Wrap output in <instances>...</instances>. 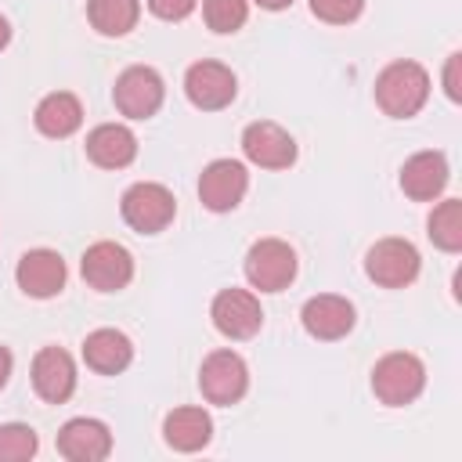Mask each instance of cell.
<instances>
[{
    "label": "cell",
    "mask_w": 462,
    "mask_h": 462,
    "mask_svg": "<svg viewBox=\"0 0 462 462\" xmlns=\"http://www.w3.org/2000/svg\"><path fill=\"white\" fill-rule=\"evenodd\" d=\"M430 97V76L419 61H393L375 76V105L393 119H411Z\"/></svg>",
    "instance_id": "1"
},
{
    "label": "cell",
    "mask_w": 462,
    "mask_h": 462,
    "mask_svg": "<svg viewBox=\"0 0 462 462\" xmlns=\"http://www.w3.org/2000/svg\"><path fill=\"white\" fill-rule=\"evenodd\" d=\"M426 386V368L415 354L408 350H393L386 357L375 361L372 368V393L386 404V408H404L411 404Z\"/></svg>",
    "instance_id": "2"
},
{
    "label": "cell",
    "mask_w": 462,
    "mask_h": 462,
    "mask_svg": "<svg viewBox=\"0 0 462 462\" xmlns=\"http://www.w3.org/2000/svg\"><path fill=\"white\" fill-rule=\"evenodd\" d=\"M119 209H123V220H126L134 231H141V235H159V231H166V227L173 224V217H177V199H173L170 188H162V184H155V180H141V184H134V188L123 191Z\"/></svg>",
    "instance_id": "3"
},
{
    "label": "cell",
    "mask_w": 462,
    "mask_h": 462,
    "mask_svg": "<svg viewBox=\"0 0 462 462\" xmlns=\"http://www.w3.org/2000/svg\"><path fill=\"white\" fill-rule=\"evenodd\" d=\"M245 278L260 292H282L296 278V253L282 238H260L245 253Z\"/></svg>",
    "instance_id": "4"
},
{
    "label": "cell",
    "mask_w": 462,
    "mask_h": 462,
    "mask_svg": "<svg viewBox=\"0 0 462 462\" xmlns=\"http://www.w3.org/2000/svg\"><path fill=\"white\" fill-rule=\"evenodd\" d=\"M365 271L383 289H404L419 278V249L408 238H379L365 256Z\"/></svg>",
    "instance_id": "5"
},
{
    "label": "cell",
    "mask_w": 462,
    "mask_h": 462,
    "mask_svg": "<svg viewBox=\"0 0 462 462\" xmlns=\"http://www.w3.org/2000/svg\"><path fill=\"white\" fill-rule=\"evenodd\" d=\"M199 390L209 404H235L249 390V368L235 350H213L199 368Z\"/></svg>",
    "instance_id": "6"
},
{
    "label": "cell",
    "mask_w": 462,
    "mask_h": 462,
    "mask_svg": "<svg viewBox=\"0 0 462 462\" xmlns=\"http://www.w3.org/2000/svg\"><path fill=\"white\" fill-rule=\"evenodd\" d=\"M162 94H166L162 76L152 65H130L116 79V87H112V101H116V108L126 119H148V116H155L159 105H162Z\"/></svg>",
    "instance_id": "7"
},
{
    "label": "cell",
    "mask_w": 462,
    "mask_h": 462,
    "mask_svg": "<svg viewBox=\"0 0 462 462\" xmlns=\"http://www.w3.org/2000/svg\"><path fill=\"white\" fill-rule=\"evenodd\" d=\"M249 188V173L238 159H213L199 177V199L209 213H231Z\"/></svg>",
    "instance_id": "8"
},
{
    "label": "cell",
    "mask_w": 462,
    "mask_h": 462,
    "mask_svg": "<svg viewBox=\"0 0 462 462\" xmlns=\"http://www.w3.org/2000/svg\"><path fill=\"white\" fill-rule=\"evenodd\" d=\"M79 271H83V282L90 289H97V292H119L134 278V256L119 242H94L83 253Z\"/></svg>",
    "instance_id": "9"
},
{
    "label": "cell",
    "mask_w": 462,
    "mask_h": 462,
    "mask_svg": "<svg viewBox=\"0 0 462 462\" xmlns=\"http://www.w3.org/2000/svg\"><path fill=\"white\" fill-rule=\"evenodd\" d=\"M242 152L260 170H289L296 162V141L289 130H282L271 119L249 123L242 134Z\"/></svg>",
    "instance_id": "10"
},
{
    "label": "cell",
    "mask_w": 462,
    "mask_h": 462,
    "mask_svg": "<svg viewBox=\"0 0 462 462\" xmlns=\"http://www.w3.org/2000/svg\"><path fill=\"white\" fill-rule=\"evenodd\" d=\"M209 318L217 325L220 336L227 339H253L263 325V310H260V300L245 289H224L217 292L213 307H209Z\"/></svg>",
    "instance_id": "11"
},
{
    "label": "cell",
    "mask_w": 462,
    "mask_h": 462,
    "mask_svg": "<svg viewBox=\"0 0 462 462\" xmlns=\"http://www.w3.org/2000/svg\"><path fill=\"white\" fill-rule=\"evenodd\" d=\"M235 72L220 61H195L188 72H184V94L195 108L202 112H217V108H227L235 101Z\"/></svg>",
    "instance_id": "12"
},
{
    "label": "cell",
    "mask_w": 462,
    "mask_h": 462,
    "mask_svg": "<svg viewBox=\"0 0 462 462\" xmlns=\"http://www.w3.org/2000/svg\"><path fill=\"white\" fill-rule=\"evenodd\" d=\"M14 282L25 296L51 300L65 289V260L54 249H29L14 267Z\"/></svg>",
    "instance_id": "13"
},
{
    "label": "cell",
    "mask_w": 462,
    "mask_h": 462,
    "mask_svg": "<svg viewBox=\"0 0 462 462\" xmlns=\"http://www.w3.org/2000/svg\"><path fill=\"white\" fill-rule=\"evenodd\" d=\"M32 390L47 404H65L76 390V365L61 346H43L32 357Z\"/></svg>",
    "instance_id": "14"
},
{
    "label": "cell",
    "mask_w": 462,
    "mask_h": 462,
    "mask_svg": "<svg viewBox=\"0 0 462 462\" xmlns=\"http://www.w3.org/2000/svg\"><path fill=\"white\" fill-rule=\"evenodd\" d=\"M300 321L314 339H343L354 328V303L346 296L321 292V296H310L303 303Z\"/></svg>",
    "instance_id": "15"
},
{
    "label": "cell",
    "mask_w": 462,
    "mask_h": 462,
    "mask_svg": "<svg viewBox=\"0 0 462 462\" xmlns=\"http://www.w3.org/2000/svg\"><path fill=\"white\" fill-rule=\"evenodd\" d=\"M112 451V433L101 419H69L58 433V455L69 462H101Z\"/></svg>",
    "instance_id": "16"
},
{
    "label": "cell",
    "mask_w": 462,
    "mask_h": 462,
    "mask_svg": "<svg viewBox=\"0 0 462 462\" xmlns=\"http://www.w3.org/2000/svg\"><path fill=\"white\" fill-rule=\"evenodd\" d=\"M87 155L101 170H123L137 159V137L123 123H101L87 134Z\"/></svg>",
    "instance_id": "17"
},
{
    "label": "cell",
    "mask_w": 462,
    "mask_h": 462,
    "mask_svg": "<svg viewBox=\"0 0 462 462\" xmlns=\"http://www.w3.org/2000/svg\"><path fill=\"white\" fill-rule=\"evenodd\" d=\"M448 184V159L444 152H415L401 166V191L415 202H430Z\"/></svg>",
    "instance_id": "18"
},
{
    "label": "cell",
    "mask_w": 462,
    "mask_h": 462,
    "mask_svg": "<svg viewBox=\"0 0 462 462\" xmlns=\"http://www.w3.org/2000/svg\"><path fill=\"white\" fill-rule=\"evenodd\" d=\"M83 361L97 375H119L134 361V343L119 328H97L83 339Z\"/></svg>",
    "instance_id": "19"
},
{
    "label": "cell",
    "mask_w": 462,
    "mask_h": 462,
    "mask_svg": "<svg viewBox=\"0 0 462 462\" xmlns=\"http://www.w3.org/2000/svg\"><path fill=\"white\" fill-rule=\"evenodd\" d=\"M32 123H36V130H40L43 137H72V134L79 130V123H83V105H79L76 94L54 90V94H47V97L36 105Z\"/></svg>",
    "instance_id": "20"
},
{
    "label": "cell",
    "mask_w": 462,
    "mask_h": 462,
    "mask_svg": "<svg viewBox=\"0 0 462 462\" xmlns=\"http://www.w3.org/2000/svg\"><path fill=\"white\" fill-rule=\"evenodd\" d=\"M162 437L173 451H199L213 437V419L202 408H173L162 422Z\"/></svg>",
    "instance_id": "21"
},
{
    "label": "cell",
    "mask_w": 462,
    "mask_h": 462,
    "mask_svg": "<svg viewBox=\"0 0 462 462\" xmlns=\"http://www.w3.org/2000/svg\"><path fill=\"white\" fill-rule=\"evenodd\" d=\"M87 18L101 36H126L141 18V0H87Z\"/></svg>",
    "instance_id": "22"
},
{
    "label": "cell",
    "mask_w": 462,
    "mask_h": 462,
    "mask_svg": "<svg viewBox=\"0 0 462 462\" xmlns=\"http://www.w3.org/2000/svg\"><path fill=\"white\" fill-rule=\"evenodd\" d=\"M430 238L444 253H458L462 249V202L458 199H444L430 213Z\"/></svg>",
    "instance_id": "23"
},
{
    "label": "cell",
    "mask_w": 462,
    "mask_h": 462,
    "mask_svg": "<svg viewBox=\"0 0 462 462\" xmlns=\"http://www.w3.org/2000/svg\"><path fill=\"white\" fill-rule=\"evenodd\" d=\"M40 448L36 430L25 422H4L0 426V462H25Z\"/></svg>",
    "instance_id": "24"
},
{
    "label": "cell",
    "mask_w": 462,
    "mask_h": 462,
    "mask_svg": "<svg viewBox=\"0 0 462 462\" xmlns=\"http://www.w3.org/2000/svg\"><path fill=\"white\" fill-rule=\"evenodd\" d=\"M202 18L213 32H238L249 18L245 0H202Z\"/></svg>",
    "instance_id": "25"
},
{
    "label": "cell",
    "mask_w": 462,
    "mask_h": 462,
    "mask_svg": "<svg viewBox=\"0 0 462 462\" xmlns=\"http://www.w3.org/2000/svg\"><path fill=\"white\" fill-rule=\"evenodd\" d=\"M361 7H365V0H310L314 18H321V22H328V25H346V22H354V18L361 14Z\"/></svg>",
    "instance_id": "26"
},
{
    "label": "cell",
    "mask_w": 462,
    "mask_h": 462,
    "mask_svg": "<svg viewBox=\"0 0 462 462\" xmlns=\"http://www.w3.org/2000/svg\"><path fill=\"white\" fill-rule=\"evenodd\" d=\"M195 4L199 0H148V11L155 18H162V22H180V18H188L195 11Z\"/></svg>",
    "instance_id": "27"
},
{
    "label": "cell",
    "mask_w": 462,
    "mask_h": 462,
    "mask_svg": "<svg viewBox=\"0 0 462 462\" xmlns=\"http://www.w3.org/2000/svg\"><path fill=\"white\" fill-rule=\"evenodd\" d=\"M458 65H462V54H451L448 65H444V90H448L451 101L462 97V87H458Z\"/></svg>",
    "instance_id": "28"
},
{
    "label": "cell",
    "mask_w": 462,
    "mask_h": 462,
    "mask_svg": "<svg viewBox=\"0 0 462 462\" xmlns=\"http://www.w3.org/2000/svg\"><path fill=\"white\" fill-rule=\"evenodd\" d=\"M7 379H11V350L0 346V390L7 386Z\"/></svg>",
    "instance_id": "29"
},
{
    "label": "cell",
    "mask_w": 462,
    "mask_h": 462,
    "mask_svg": "<svg viewBox=\"0 0 462 462\" xmlns=\"http://www.w3.org/2000/svg\"><path fill=\"white\" fill-rule=\"evenodd\" d=\"M7 40H11V25H7V18L0 14V51L7 47Z\"/></svg>",
    "instance_id": "30"
},
{
    "label": "cell",
    "mask_w": 462,
    "mask_h": 462,
    "mask_svg": "<svg viewBox=\"0 0 462 462\" xmlns=\"http://www.w3.org/2000/svg\"><path fill=\"white\" fill-rule=\"evenodd\" d=\"M260 7H267V11H282V7H289L292 0H256Z\"/></svg>",
    "instance_id": "31"
}]
</instances>
